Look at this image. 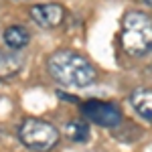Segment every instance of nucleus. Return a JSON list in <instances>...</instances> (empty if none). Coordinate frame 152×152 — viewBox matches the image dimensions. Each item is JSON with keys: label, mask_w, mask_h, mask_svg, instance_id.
Here are the masks:
<instances>
[{"label": "nucleus", "mask_w": 152, "mask_h": 152, "mask_svg": "<svg viewBox=\"0 0 152 152\" xmlns=\"http://www.w3.org/2000/svg\"><path fill=\"white\" fill-rule=\"evenodd\" d=\"M130 105L132 110L146 122H152V89L138 87L130 94Z\"/></svg>", "instance_id": "nucleus-7"}, {"label": "nucleus", "mask_w": 152, "mask_h": 152, "mask_svg": "<svg viewBox=\"0 0 152 152\" xmlns=\"http://www.w3.org/2000/svg\"><path fill=\"white\" fill-rule=\"evenodd\" d=\"M120 43L132 57H146L152 53V18L142 10L126 12L120 28Z\"/></svg>", "instance_id": "nucleus-2"}, {"label": "nucleus", "mask_w": 152, "mask_h": 152, "mask_svg": "<svg viewBox=\"0 0 152 152\" xmlns=\"http://www.w3.org/2000/svg\"><path fill=\"white\" fill-rule=\"evenodd\" d=\"M81 112L87 122L97 124L102 128H116L122 124L124 114L122 107L112 102H102V99H87L81 104Z\"/></svg>", "instance_id": "nucleus-4"}, {"label": "nucleus", "mask_w": 152, "mask_h": 152, "mask_svg": "<svg viewBox=\"0 0 152 152\" xmlns=\"http://www.w3.org/2000/svg\"><path fill=\"white\" fill-rule=\"evenodd\" d=\"M16 136L23 146H26L28 150L35 152H49L51 148L57 146L59 138V130L45 120H37V118H26L20 122V126L16 130Z\"/></svg>", "instance_id": "nucleus-3"}, {"label": "nucleus", "mask_w": 152, "mask_h": 152, "mask_svg": "<svg viewBox=\"0 0 152 152\" xmlns=\"http://www.w3.org/2000/svg\"><path fill=\"white\" fill-rule=\"evenodd\" d=\"M24 67V57L14 49L0 47V79H8L18 75Z\"/></svg>", "instance_id": "nucleus-6"}, {"label": "nucleus", "mask_w": 152, "mask_h": 152, "mask_svg": "<svg viewBox=\"0 0 152 152\" xmlns=\"http://www.w3.org/2000/svg\"><path fill=\"white\" fill-rule=\"evenodd\" d=\"M63 134H65L71 142L83 144V142L89 140V136H91V128H89V122H87V120L77 118V120H71V122H67V124H65Z\"/></svg>", "instance_id": "nucleus-9"}, {"label": "nucleus", "mask_w": 152, "mask_h": 152, "mask_svg": "<svg viewBox=\"0 0 152 152\" xmlns=\"http://www.w3.org/2000/svg\"><path fill=\"white\" fill-rule=\"evenodd\" d=\"M2 39H4V45L8 49L20 51V49H24L31 43V33H28V28L23 26V24H10V26L4 28Z\"/></svg>", "instance_id": "nucleus-8"}, {"label": "nucleus", "mask_w": 152, "mask_h": 152, "mask_svg": "<svg viewBox=\"0 0 152 152\" xmlns=\"http://www.w3.org/2000/svg\"><path fill=\"white\" fill-rule=\"evenodd\" d=\"M144 2H146V4H150V6H152V0H144Z\"/></svg>", "instance_id": "nucleus-10"}, {"label": "nucleus", "mask_w": 152, "mask_h": 152, "mask_svg": "<svg viewBox=\"0 0 152 152\" xmlns=\"http://www.w3.org/2000/svg\"><path fill=\"white\" fill-rule=\"evenodd\" d=\"M49 75L67 89H85L97 81V69L87 57L71 49H59L47 59Z\"/></svg>", "instance_id": "nucleus-1"}, {"label": "nucleus", "mask_w": 152, "mask_h": 152, "mask_svg": "<svg viewBox=\"0 0 152 152\" xmlns=\"http://www.w3.org/2000/svg\"><path fill=\"white\" fill-rule=\"evenodd\" d=\"M31 18L37 26L41 28H55L63 23L65 18V8L61 4H55V2H45V4H35L31 6Z\"/></svg>", "instance_id": "nucleus-5"}]
</instances>
